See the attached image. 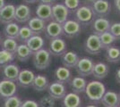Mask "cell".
<instances>
[{
	"label": "cell",
	"instance_id": "cell-37",
	"mask_svg": "<svg viewBox=\"0 0 120 107\" xmlns=\"http://www.w3.org/2000/svg\"><path fill=\"white\" fill-rule=\"evenodd\" d=\"M63 4L66 6L69 12H74V13L82 5L81 0H65Z\"/></svg>",
	"mask_w": 120,
	"mask_h": 107
},
{
	"label": "cell",
	"instance_id": "cell-26",
	"mask_svg": "<svg viewBox=\"0 0 120 107\" xmlns=\"http://www.w3.org/2000/svg\"><path fill=\"white\" fill-rule=\"evenodd\" d=\"M19 72H20V69H19L18 65L13 64V63H9V64L5 65L3 69V75L5 79L15 82H16L17 80Z\"/></svg>",
	"mask_w": 120,
	"mask_h": 107
},
{
	"label": "cell",
	"instance_id": "cell-11",
	"mask_svg": "<svg viewBox=\"0 0 120 107\" xmlns=\"http://www.w3.org/2000/svg\"><path fill=\"white\" fill-rule=\"evenodd\" d=\"M17 92V85L15 81L3 79L0 81V97L3 98H8L15 96Z\"/></svg>",
	"mask_w": 120,
	"mask_h": 107
},
{
	"label": "cell",
	"instance_id": "cell-40",
	"mask_svg": "<svg viewBox=\"0 0 120 107\" xmlns=\"http://www.w3.org/2000/svg\"><path fill=\"white\" fill-rule=\"evenodd\" d=\"M114 7L116 13L120 14V0H114Z\"/></svg>",
	"mask_w": 120,
	"mask_h": 107
},
{
	"label": "cell",
	"instance_id": "cell-17",
	"mask_svg": "<svg viewBox=\"0 0 120 107\" xmlns=\"http://www.w3.org/2000/svg\"><path fill=\"white\" fill-rule=\"evenodd\" d=\"M34 77H35V74L32 71L28 70V69H23L19 72V75H18L16 82L20 85L21 87H30L33 79H34Z\"/></svg>",
	"mask_w": 120,
	"mask_h": 107
},
{
	"label": "cell",
	"instance_id": "cell-5",
	"mask_svg": "<svg viewBox=\"0 0 120 107\" xmlns=\"http://www.w3.org/2000/svg\"><path fill=\"white\" fill-rule=\"evenodd\" d=\"M94 61L93 59H91L90 57H82L79 59V61L77 62L75 70L76 72L78 73V75L81 77H88L91 75L92 70L94 67Z\"/></svg>",
	"mask_w": 120,
	"mask_h": 107
},
{
	"label": "cell",
	"instance_id": "cell-35",
	"mask_svg": "<svg viewBox=\"0 0 120 107\" xmlns=\"http://www.w3.org/2000/svg\"><path fill=\"white\" fill-rule=\"evenodd\" d=\"M40 107H55L56 105V99H54L49 95H46L42 97L39 101Z\"/></svg>",
	"mask_w": 120,
	"mask_h": 107
},
{
	"label": "cell",
	"instance_id": "cell-30",
	"mask_svg": "<svg viewBox=\"0 0 120 107\" xmlns=\"http://www.w3.org/2000/svg\"><path fill=\"white\" fill-rule=\"evenodd\" d=\"M20 30V26L18 25L16 22L12 21L10 23H7L5 26L4 29V34L6 38H17L18 33Z\"/></svg>",
	"mask_w": 120,
	"mask_h": 107
},
{
	"label": "cell",
	"instance_id": "cell-27",
	"mask_svg": "<svg viewBox=\"0 0 120 107\" xmlns=\"http://www.w3.org/2000/svg\"><path fill=\"white\" fill-rule=\"evenodd\" d=\"M49 86V79L45 75H41V74L35 75L34 79H33L32 84H31V87H33V89L39 92L47 90Z\"/></svg>",
	"mask_w": 120,
	"mask_h": 107
},
{
	"label": "cell",
	"instance_id": "cell-12",
	"mask_svg": "<svg viewBox=\"0 0 120 107\" xmlns=\"http://www.w3.org/2000/svg\"><path fill=\"white\" fill-rule=\"evenodd\" d=\"M44 32H45L46 37L49 39H53L56 38H61L62 36H64L62 24L53 20L49 21V23L46 25Z\"/></svg>",
	"mask_w": 120,
	"mask_h": 107
},
{
	"label": "cell",
	"instance_id": "cell-29",
	"mask_svg": "<svg viewBox=\"0 0 120 107\" xmlns=\"http://www.w3.org/2000/svg\"><path fill=\"white\" fill-rule=\"evenodd\" d=\"M105 58L107 61L112 63H116L120 62V47L114 45L106 48Z\"/></svg>",
	"mask_w": 120,
	"mask_h": 107
},
{
	"label": "cell",
	"instance_id": "cell-28",
	"mask_svg": "<svg viewBox=\"0 0 120 107\" xmlns=\"http://www.w3.org/2000/svg\"><path fill=\"white\" fill-rule=\"evenodd\" d=\"M33 53L30 50V48L27 46L26 44H21L18 45L17 49L15 53V56L17 60H19L20 62H26L30 59L32 56Z\"/></svg>",
	"mask_w": 120,
	"mask_h": 107
},
{
	"label": "cell",
	"instance_id": "cell-43",
	"mask_svg": "<svg viewBox=\"0 0 120 107\" xmlns=\"http://www.w3.org/2000/svg\"><path fill=\"white\" fill-rule=\"evenodd\" d=\"M26 4H34V3H37L39 0H23Z\"/></svg>",
	"mask_w": 120,
	"mask_h": 107
},
{
	"label": "cell",
	"instance_id": "cell-9",
	"mask_svg": "<svg viewBox=\"0 0 120 107\" xmlns=\"http://www.w3.org/2000/svg\"><path fill=\"white\" fill-rule=\"evenodd\" d=\"M90 6L98 17H107L111 12V4L109 0H96Z\"/></svg>",
	"mask_w": 120,
	"mask_h": 107
},
{
	"label": "cell",
	"instance_id": "cell-48",
	"mask_svg": "<svg viewBox=\"0 0 120 107\" xmlns=\"http://www.w3.org/2000/svg\"><path fill=\"white\" fill-rule=\"evenodd\" d=\"M118 107H120V104H119V105H118Z\"/></svg>",
	"mask_w": 120,
	"mask_h": 107
},
{
	"label": "cell",
	"instance_id": "cell-47",
	"mask_svg": "<svg viewBox=\"0 0 120 107\" xmlns=\"http://www.w3.org/2000/svg\"><path fill=\"white\" fill-rule=\"evenodd\" d=\"M2 44V37H1V35H0V45Z\"/></svg>",
	"mask_w": 120,
	"mask_h": 107
},
{
	"label": "cell",
	"instance_id": "cell-6",
	"mask_svg": "<svg viewBox=\"0 0 120 107\" xmlns=\"http://www.w3.org/2000/svg\"><path fill=\"white\" fill-rule=\"evenodd\" d=\"M70 12L63 3H56L52 5V20L63 24L68 20Z\"/></svg>",
	"mask_w": 120,
	"mask_h": 107
},
{
	"label": "cell",
	"instance_id": "cell-16",
	"mask_svg": "<svg viewBox=\"0 0 120 107\" xmlns=\"http://www.w3.org/2000/svg\"><path fill=\"white\" fill-rule=\"evenodd\" d=\"M15 6L12 4L5 5L1 10H0V22L7 24L15 21Z\"/></svg>",
	"mask_w": 120,
	"mask_h": 107
},
{
	"label": "cell",
	"instance_id": "cell-8",
	"mask_svg": "<svg viewBox=\"0 0 120 107\" xmlns=\"http://www.w3.org/2000/svg\"><path fill=\"white\" fill-rule=\"evenodd\" d=\"M49 51L52 55L62 56L67 51V44L62 38H56L50 39Z\"/></svg>",
	"mask_w": 120,
	"mask_h": 107
},
{
	"label": "cell",
	"instance_id": "cell-3",
	"mask_svg": "<svg viewBox=\"0 0 120 107\" xmlns=\"http://www.w3.org/2000/svg\"><path fill=\"white\" fill-rule=\"evenodd\" d=\"M32 62L36 69L38 70H45L50 65L52 61V55L48 49L42 48L39 51L33 53Z\"/></svg>",
	"mask_w": 120,
	"mask_h": 107
},
{
	"label": "cell",
	"instance_id": "cell-7",
	"mask_svg": "<svg viewBox=\"0 0 120 107\" xmlns=\"http://www.w3.org/2000/svg\"><path fill=\"white\" fill-rule=\"evenodd\" d=\"M62 28H63L64 36L68 38H73L77 37L82 31V25L74 19L65 21L62 24Z\"/></svg>",
	"mask_w": 120,
	"mask_h": 107
},
{
	"label": "cell",
	"instance_id": "cell-18",
	"mask_svg": "<svg viewBox=\"0 0 120 107\" xmlns=\"http://www.w3.org/2000/svg\"><path fill=\"white\" fill-rule=\"evenodd\" d=\"M109 73V66L108 63L103 62H99L94 63V67L92 70L91 75L95 78L97 80L104 79Z\"/></svg>",
	"mask_w": 120,
	"mask_h": 107
},
{
	"label": "cell",
	"instance_id": "cell-42",
	"mask_svg": "<svg viewBox=\"0 0 120 107\" xmlns=\"http://www.w3.org/2000/svg\"><path fill=\"white\" fill-rule=\"evenodd\" d=\"M116 80L120 84V68L116 71Z\"/></svg>",
	"mask_w": 120,
	"mask_h": 107
},
{
	"label": "cell",
	"instance_id": "cell-41",
	"mask_svg": "<svg viewBox=\"0 0 120 107\" xmlns=\"http://www.w3.org/2000/svg\"><path fill=\"white\" fill-rule=\"evenodd\" d=\"M40 3H42V4H47V5H53L56 3V0H39Z\"/></svg>",
	"mask_w": 120,
	"mask_h": 107
},
{
	"label": "cell",
	"instance_id": "cell-19",
	"mask_svg": "<svg viewBox=\"0 0 120 107\" xmlns=\"http://www.w3.org/2000/svg\"><path fill=\"white\" fill-rule=\"evenodd\" d=\"M82 101L81 97L74 92L66 93L62 99V107H82Z\"/></svg>",
	"mask_w": 120,
	"mask_h": 107
},
{
	"label": "cell",
	"instance_id": "cell-13",
	"mask_svg": "<svg viewBox=\"0 0 120 107\" xmlns=\"http://www.w3.org/2000/svg\"><path fill=\"white\" fill-rule=\"evenodd\" d=\"M111 22L106 17H97L91 22V30L93 34L100 35L106 31H109Z\"/></svg>",
	"mask_w": 120,
	"mask_h": 107
},
{
	"label": "cell",
	"instance_id": "cell-46",
	"mask_svg": "<svg viewBox=\"0 0 120 107\" xmlns=\"http://www.w3.org/2000/svg\"><path fill=\"white\" fill-rule=\"evenodd\" d=\"M85 107H99V106H97L96 104H88L87 106H85Z\"/></svg>",
	"mask_w": 120,
	"mask_h": 107
},
{
	"label": "cell",
	"instance_id": "cell-21",
	"mask_svg": "<svg viewBox=\"0 0 120 107\" xmlns=\"http://www.w3.org/2000/svg\"><path fill=\"white\" fill-rule=\"evenodd\" d=\"M54 76H55L56 81L63 83V84L69 83L71 81V79H72V78H73L70 69H68V68H66L65 66L57 67L56 69Z\"/></svg>",
	"mask_w": 120,
	"mask_h": 107
},
{
	"label": "cell",
	"instance_id": "cell-24",
	"mask_svg": "<svg viewBox=\"0 0 120 107\" xmlns=\"http://www.w3.org/2000/svg\"><path fill=\"white\" fill-rule=\"evenodd\" d=\"M69 83H70L71 88H72L73 92L80 95V94L84 93L88 81L84 77L77 76L72 78V79Z\"/></svg>",
	"mask_w": 120,
	"mask_h": 107
},
{
	"label": "cell",
	"instance_id": "cell-1",
	"mask_svg": "<svg viewBox=\"0 0 120 107\" xmlns=\"http://www.w3.org/2000/svg\"><path fill=\"white\" fill-rule=\"evenodd\" d=\"M106 90L105 85L100 80H90L87 83L84 93L93 104L100 103Z\"/></svg>",
	"mask_w": 120,
	"mask_h": 107
},
{
	"label": "cell",
	"instance_id": "cell-2",
	"mask_svg": "<svg viewBox=\"0 0 120 107\" xmlns=\"http://www.w3.org/2000/svg\"><path fill=\"white\" fill-rule=\"evenodd\" d=\"M75 19L81 25H90L95 19V14L90 5H82L75 12Z\"/></svg>",
	"mask_w": 120,
	"mask_h": 107
},
{
	"label": "cell",
	"instance_id": "cell-14",
	"mask_svg": "<svg viewBox=\"0 0 120 107\" xmlns=\"http://www.w3.org/2000/svg\"><path fill=\"white\" fill-rule=\"evenodd\" d=\"M31 18V11L30 8L25 4H21L15 7V20L17 22L23 23Z\"/></svg>",
	"mask_w": 120,
	"mask_h": 107
},
{
	"label": "cell",
	"instance_id": "cell-34",
	"mask_svg": "<svg viewBox=\"0 0 120 107\" xmlns=\"http://www.w3.org/2000/svg\"><path fill=\"white\" fill-rule=\"evenodd\" d=\"M15 54L6 51L5 49L0 50V66H5L15 60Z\"/></svg>",
	"mask_w": 120,
	"mask_h": 107
},
{
	"label": "cell",
	"instance_id": "cell-25",
	"mask_svg": "<svg viewBox=\"0 0 120 107\" xmlns=\"http://www.w3.org/2000/svg\"><path fill=\"white\" fill-rule=\"evenodd\" d=\"M25 44L32 51V53H35V52L44 48L45 40L40 35H33L26 41Z\"/></svg>",
	"mask_w": 120,
	"mask_h": 107
},
{
	"label": "cell",
	"instance_id": "cell-32",
	"mask_svg": "<svg viewBox=\"0 0 120 107\" xmlns=\"http://www.w3.org/2000/svg\"><path fill=\"white\" fill-rule=\"evenodd\" d=\"M33 35H34V33L31 31V30H30L28 26H22V27H20L18 37H17L16 39L20 40L22 44H25L26 41Z\"/></svg>",
	"mask_w": 120,
	"mask_h": 107
},
{
	"label": "cell",
	"instance_id": "cell-4",
	"mask_svg": "<svg viewBox=\"0 0 120 107\" xmlns=\"http://www.w3.org/2000/svg\"><path fill=\"white\" fill-rule=\"evenodd\" d=\"M84 50L86 53L97 55L103 50V46L100 40V37L97 34H91L84 41Z\"/></svg>",
	"mask_w": 120,
	"mask_h": 107
},
{
	"label": "cell",
	"instance_id": "cell-44",
	"mask_svg": "<svg viewBox=\"0 0 120 107\" xmlns=\"http://www.w3.org/2000/svg\"><path fill=\"white\" fill-rule=\"evenodd\" d=\"M5 5V0H0V10Z\"/></svg>",
	"mask_w": 120,
	"mask_h": 107
},
{
	"label": "cell",
	"instance_id": "cell-23",
	"mask_svg": "<svg viewBox=\"0 0 120 107\" xmlns=\"http://www.w3.org/2000/svg\"><path fill=\"white\" fill-rule=\"evenodd\" d=\"M79 59L80 57L78 55V54L74 51H66L61 58L63 65L68 69L75 68Z\"/></svg>",
	"mask_w": 120,
	"mask_h": 107
},
{
	"label": "cell",
	"instance_id": "cell-10",
	"mask_svg": "<svg viewBox=\"0 0 120 107\" xmlns=\"http://www.w3.org/2000/svg\"><path fill=\"white\" fill-rule=\"evenodd\" d=\"M47 90L49 92V95L50 97H52L56 100H62L67 93L65 84L57 81L49 83V86Z\"/></svg>",
	"mask_w": 120,
	"mask_h": 107
},
{
	"label": "cell",
	"instance_id": "cell-49",
	"mask_svg": "<svg viewBox=\"0 0 120 107\" xmlns=\"http://www.w3.org/2000/svg\"><path fill=\"white\" fill-rule=\"evenodd\" d=\"M119 97H120V93H119Z\"/></svg>",
	"mask_w": 120,
	"mask_h": 107
},
{
	"label": "cell",
	"instance_id": "cell-20",
	"mask_svg": "<svg viewBox=\"0 0 120 107\" xmlns=\"http://www.w3.org/2000/svg\"><path fill=\"white\" fill-rule=\"evenodd\" d=\"M36 16L41 20L47 21H52V5L40 3L35 10Z\"/></svg>",
	"mask_w": 120,
	"mask_h": 107
},
{
	"label": "cell",
	"instance_id": "cell-45",
	"mask_svg": "<svg viewBox=\"0 0 120 107\" xmlns=\"http://www.w3.org/2000/svg\"><path fill=\"white\" fill-rule=\"evenodd\" d=\"M95 1L96 0H85V2H86L87 4H90V5H91L93 2H95Z\"/></svg>",
	"mask_w": 120,
	"mask_h": 107
},
{
	"label": "cell",
	"instance_id": "cell-36",
	"mask_svg": "<svg viewBox=\"0 0 120 107\" xmlns=\"http://www.w3.org/2000/svg\"><path fill=\"white\" fill-rule=\"evenodd\" d=\"M22 100L16 96H13L8 98H5L4 103V107H21Z\"/></svg>",
	"mask_w": 120,
	"mask_h": 107
},
{
	"label": "cell",
	"instance_id": "cell-39",
	"mask_svg": "<svg viewBox=\"0 0 120 107\" xmlns=\"http://www.w3.org/2000/svg\"><path fill=\"white\" fill-rule=\"evenodd\" d=\"M21 107H40L39 103L34 100H25L22 103Z\"/></svg>",
	"mask_w": 120,
	"mask_h": 107
},
{
	"label": "cell",
	"instance_id": "cell-38",
	"mask_svg": "<svg viewBox=\"0 0 120 107\" xmlns=\"http://www.w3.org/2000/svg\"><path fill=\"white\" fill-rule=\"evenodd\" d=\"M109 31L115 37L116 40H120V22L119 21L111 23Z\"/></svg>",
	"mask_w": 120,
	"mask_h": 107
},
{
	"label": "cell",
	"instance_id": "cell-15",
	"mask_svg": "<svg viewBox=\"0 0 120 107\" xmlns=\"http://www.w3.org/2000/svg\"><path fill=\"white\" fill-rule=\"evenodd\" d=\"M100 103L104 107H118L120 104L119 94L112 90H108L102 97Z\"/></svg>",
	"mask_w": 120,
	"mask_h": 107
},
{
	"label": "cell",
	"instance_id": "cell-22",
	"mask_svg": "<svg viewBox=\"0 0 120 107\" xmlns=\"http://www.w3.org/2000/svg\"><path fill=\"white\" fill-rule=\"evenodd\" d=\"M47 22L45 21L41 20L38 18L37 16L31 17L30 20L28 21V27L30 28L31 31L34 33V35H40L45 31Z\"/></svg>",
	"mask_w": 120,
	"mask_h": 107
},
{
	"label": "cell",
	"instance_id": "cell-31",
	"mask_svg": "<svg viewBox=\"0 0 120 107\" xmlns=\"http://www.w3.org/2000/svg\"><path fill=\"white\" fill-rule=\"evenodd\" d=\"M100 37V40L101 45L103 46V49H106L109 46H112L115 45V43L116 42V39L114 36L110 33L109 31H106L104 33L99 35Z\"/></svg>",
	"mask_w": 120,
	"mask_h": 107
},
{
	"label": "cell",
	"instance_id": "cell-33",
	"mask_svg": "<svg viewBox=\"0 0 120 107\" xmlns=\"http://www.w3.org/2000/svg\"><path fill=\"white\" fill-rule=\"evenodd\" d=\"M2 46H3V49L15 54L17 49V46H18V43L15 38H6L5 39L2 41Z\"/></svg>",
	"mask_w": 120,
	"mask_h": 107
}]
</instances>
